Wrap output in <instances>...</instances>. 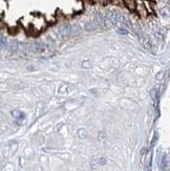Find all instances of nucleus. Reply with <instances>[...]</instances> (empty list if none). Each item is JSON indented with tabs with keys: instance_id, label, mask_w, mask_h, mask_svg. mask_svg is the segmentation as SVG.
I'll return each instance as SVG.
<instances>
[{
	"instance_id": "nucleus-2",
	"label": "nucleus",
	"mask_w": 170,
	"mask_h": 171,
	"mask_svg": "<svg viewBox=\"0 0 170 171\" xmlns=\"http://www.w3.org/2000/svg\"><path fill=\"white\" fill-rule=\"evenodd\" d=\"M75 28H76L75 26H72L69 24H63L58 28L57 33H58V36L60 37L61 39H66L69 36H72V35L77 34V33L75 32Z\"/></svg>"
},
{
	"instance_id": "nucleus-15",
	"label": "nucleus",
	"mask_w": 170,
	"mask_h": 171,
	"mask_svg": "<svg viewBox=\"0 0 170 171\" xmlns=\"http://www.w3.org/2000/svg\"><path fill=\"white\" fill-rule=\"evenodd\" d=\"M158 141V133H156L153 137V139H152V142H151V147H153L156 145V142Z\"/></svg>"
},
{
	"instance_id": "nucleus-6",
	"label": "nucleus",
	"mask_w": 170,
	"mask_h": 171,
	"mask_svg": "<svg viewBox=\"0 0 170 171\" xmlns=\"http://www.w3.org/2000/svg\"><path fill=\"white\" fill-rule=\"evenodd\" d=\"M8 49H10L11 52H16L17 49H18V43L17 41H11V43L8 44Z\"/></svg>"
},
{
	"instance_id": "nucleus-1",
	"label": "nucleus",
	"mask_w": 170,
	"mask_h": 171,
	"mask_svg": "<svg viewBox=\"0 0 170 171\" xmlns=\"http://www.w3.org/2000/svg\"><path fill=\"white\" fill-rule=\"evenodd\" d=\"M106 18L108 19V21L114 25H117V26L129 25L128 20L124 17V15L121 14V13L117 10H110L109 12H107Z\"/></svg>"
},
{
	"instance_id": "nucleus-4",
	"label": "nucleus",
	"mask_w": 170,
	"mask_h": 171,
	"mask_svg": "<svg viewBox=\"0 0 170 171\" xmlns=\"http://www.w3.org/2000/svg\"><path fill=\"white\" fill-rule=\"evenodd\" d=\"M140 41H141V44H142L146 49H148V50L152 49V45H151V43H150L149 39H147L145 36H141L140 37Z\"/></svg>"
},
{
	"instance_id": "nucleus-17",
	"label": "nucleus",
	"mask_w": 170,
	"mask_h": 171,
	"mask_svg": "<svg viewBox=\"0 0 170 171\" xmlns=\"http://www.w3.org/2000/svg\"><path fill=\"white\" fill-rule=\"evenodd\" d=\"M97 164H98V161H91V163H90V165H91V168L92 169H96L97 168Z\"/></svg>"
},
{
	"instance_id": "nucleus-5",
	"label": "nucleus",
	"mask_w": 170,
	"mask_h": 171,
	"mask_svg": "<svg viewBox=\"0 0 170 171\" xmlns=\"http://www.w3.org/2000/svg\"><path fill=\"white\" fill-rule=\"evenodd\" d=\"M167 168H168V160H167V155L164 154L162 157V161H161V169L162 171H165L167 170Z\"/></svg>"
},
{
	"instance_id": "nucleus-12",
	"label": "nucleus",
	"mask_w": 170,
	"mask_h": 171,
	"mask_svg": "<svg viewBox=\"0 0 170 171\" xmlns=\"http://www.w3.org/2000/svg\"><path fill=\"white\" fill-rule=\"evenodd\" d=\"M78 133H79V137L82 138V139H84V138H86V132H85L84 129H80Z\"/></svg>"
},
{
	"instance_id": "nucleus-3",
	"label": "nucleus",
	"mask_w": 170,
	"mask_h": 171,
	"mask_svg": "<svg viewBox=\"0 0 170 171\" xmlns=\"http://www.w3.org/2000/svg\"><path fill=\"white\" fill-rule=\"evenodd\" d=\"M52 47H50V44L47 43L41 42V41H36V42L32 43L30 45V50L33 52H36V54H42V52H46V50H50Z\"/></svg>"
},
{
	"instance_id": "nucleus-10",
	"label": "nucleus",
	"mask_w": 170,
	"mask_h": 171,
	"mask_svg": "<svg viewBox=\"0 0 170 171\" xmlns=\"http://www.w3.org/2000/svg\"><path fill=\"white\" fill-rule=\"evenodd\" d=\"M151 168H152V153H150V154H149V161H148V165H147L146 171H151Z\"/></svg>"
},
{
	"instance_id": "nucleus-13",
	"label": "nucleus",
	"mask_w": 170,
	"mask_h": 171,
	"mask_svg": "<svg viewBox=\"0 0 170 171\" xmlns=\"http://www.w3.org/2000/svg\"><path fill=\"white\" fill-rule=\"evenodd\" d=\"M164 73H160L158 74V76H156V80L159 81V82H161V81H163V79H164Z\"/></svg>"
},
{
	"instance_id": "nucleus-14",
	"label": "nucleus",
	"mask_w": 170,
	"mask_h": 171,
	"mask_svg": "<svg viewBox=\"0 0 170 171\" xmlns=\"http://www.w3.org/2000/svg\"><path fill=\"white\" fill-rule=\"evenodd\" d=\"M98 164H100V165H105V164H106V159H105V157H100V159L98 160Z\"/></svg>"
},
{
	"instance_id": "nucleus-9",
	"label": "nucleus",
	"mask_w": 170,
	"mask_h": 171,
	"mask_svg": "<svg viewBox=\"0 0 170 171\" xmlns=\"http://www.w3.org/2000/svg\"><path fill=\"white\" fill-rule=\"evenodd\" d=\"M5 45H6V39H5V37L2 36V35H0V49H3Z\"/></svg>"
},
{
	"instance_id": "nucleus-8",
	"label": "nucleus",
	"mask_w": 170,
	"mask_h": 171,
	"mask_svg": "<svg viewBox=\"0 0 170 171\" xmlns=\"http://www.w3.org/2000/svg\"><path fill=\"white\" fill-rule=\"evenodd\" d=\"M12 115H13V117L16 118V119H22V117H23V113H22L21 111H19V110L12 111Z\"/></svg>"
},
{
	"instance_id": "nucleus-16",
	"label": "nucleus",
	"mask_w": 170,
	"mask_h": 171,
	"mask_svg": "<svg viewBox=\"0 0 170 171\" xmlns=\"http://www.w3.org/2000/svg\"><path fill=\"white\" fill-rule=\"evenodd\" d=\"M82 67H84V68H90V63L88 62V61H84Z\"/></svg>"
},
{
	"instance_id": "nucleus-11",
	"label": "nucleus",
	"mask_w": 170,
	"mask_h": 171,
	"mask_svg": "<svg viewBox=\"0 0 170 171\" xmlns=\"http://www.w3.org/2000/svg\"><path fill=\"white\" fill-rule=\"evenodd\" d=\"M118 33H119V34L127 35V34H128V30H127L125 27H119V28H118Z\"/></svg>"
},
{
	"instance_id": "nucleus-18",
	"label": "nucleus",
	"mask_w": 170,
	"mask_h": 171,
	"mask_svg": "<svg viewBox=\"0 0 170 171\" xmlns=\"http://www.w3.org/2000/svg\"><path fill=\"white\" fill-rule=\"evenodd\" d=\"M168 14H169L168 8H166V10H164V8H163V10H162V15H163V16H165V15H166V16H168Z\"/></svg>"
},
{
	"instance_id": "nucleus-7",
	"label": "nucleus",
	"mask_w": 170,
	"mask_h": 171,
	"mask_svg": "<svg viewBox=\"0 0 170 171\" xmlns=\"http://www.w3.org/2000/svg\"><path fill=\"white\" fill-rule=\"evenodd\" d=\"M125 4L130 8V10H134L136 8V1L134 0H124Z\"/></svg>"
}]
</instances>
